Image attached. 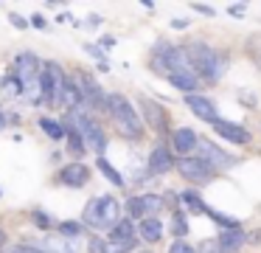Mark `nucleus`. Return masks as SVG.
Instances as JSON below:
<instances>
[{"label":"nucleus","mask_w":261,"mask_h":253,"mask_svg":"<svg viewBox=\"0 0 261 253\" xmlns=\"http://www.w3.org/2000/svg\"><path fill=\"white\" fill-rule=\"evenodd\" d=\"M107 112H110V118H113V124H115L121 138H126V141L143 138V121H141V116H138L135 104H132L124 93L107 96Z\"/></svg>","instance_id":"f257e3e1"},{"label":"nucleus","mask_w":261,"mask_h":253,"mask_svg":"<svg viewBox=\"0 0 261 253\" xmlns=\"http://www.w3.org/2000/svg\"><path fill=\"white\" fill-rule=\"evenodd\" d=\"M186 54H188V59H191V71H194V76H202V79H208V82H216V79H222V73L227 71V56L225 54H219L216 48H211L208 42H191L186 48Z\"/></svg>","instance_id":"f03ea898"},{"label":"nucleus","mask_w":261,"mask_h":253,"mask_svg":"<svg viewBox=\"0 0 261 253\" xmlns=\"http://www.w3.org/2000/svg\"><path fill=\"white\" fill-rule=\"evenodd\" d=\"M121 219V202L115 200L113 194H101L93 197L85 205V214H82V225L93 231H113Z\"/></svg>","instance_id":"7ed1b4c3"},{"label":"nucleus","mask_w":261,"mask_h":253,"mask_svg":"<svg viewBox=\"0 0 261 253\" xmlns=\"http://www.w3.org/2000/svg\"><path fill=\"white\" fill-rule=\"evenodd\" d=\"M68 76L62 73V67L57 62H45V67L40 71V93L42 101H48L51 107H62V90Z\"/></svg>","instance_id":"20e7f679"},{"label":"nucleus","mask_w":261,"mask_h":253,"mask_svg":"<svg viewBox=\"0 0 261 253\" xmlns=\"http://www.w3.org/2000/svg\"><path fill=\"white\" fill-rule=\"evenodd\" d=\"M174 166H177V172H180L188 183H197V186L211 183V180L216 177V169L208 166V163H205L202 157H197V155L180 157V160H174Z\"/></svg>","instance_id":"39448f33"},{"label":"nucleus","mask_w":261,"mask_h":253,"mask_svg":"<svg viewBox=\"0 0 261 253\" xmlns=\"http://www.w3.org/2000/svg\"><path fill=\"white\" fill-rule=\"evenodd\" d=\"M73 82H76V87H79V96H82V101H85L87 107H90V104H98L101 110H107V96H104L101 84L93 79V73L76 71V73H73Z\"/></svg>","instance_id":"423d86ee"},{"label":"nucleus","mask_w":261,"mask_h":253,"mask_svg":"<svg viewBox=\"0 0 261 253\" xmlns=\"http://www.w3.org/2000/svg\"><path fill=\"white\" fill-rule=\"evenodd\" d=\"M126 208H129L132 222H141V219L158 217L163 211V197L160 194H138V197H129Z\"/></svg>","instance_id":"0eeeda50"},{"label":"nucleus","mask_w":261,"mask_h":253,"mask_svg":"<svg viewBox=\"0 0 261 253\" xmlns=\"http://www.w3.org/2000/svg\"><path fill=\"white\" fill-rule=\"evenodd\" d=\"M197 149H199V155H197V157H202V160L208 163V166H214L216 172H219V169H227V166H233V163H236L225 149H219V146H216L214 141H208V138H199Z\"/></svg>","instance_id":"6e6552de"},{"label":"nucleus","mask_w":261,"mask_h":253,"mask_svg":"<svg viewBox=\"0 0 261 253\" xmlns=\"http://www.w3.org/2000/svg\"><path fill=\"white\" fill-rule=\"evenodd\" d=\"M138 107H141V116L146 118L149 129H152V132H158V135H163L166 132V110H163V104H160V101H154V99L141 96Z\"/></svg>","instance_id":"1a4fd4ad"},{"label":"nucleus","mask_w":261,"mask_h":253,"mask_svg":"<svg viewBox=\"0 0 261 253\" xmlns=\"http://www.w3.org/2000/svg\"><path fill=\"white\" fill-rule=\"evenodd\" d=\"M57 180L62 186H68V189H82V186L90 183V169H87L85 163H79V160H70L68 166L59 169Z\"/></svg>","instance_id":"9d476101"},{"label":"nucleus","mask_w":261,"mask_h":253,"mask_svg":"<svg viewBox=\"0 0 261 253\" xmlns=\"http://www.w3.org/2000/svg\"><path fill=\"white\" fill-rule=\"evenodd\" d=\"M174 169V155L166 144H154L152 152H149V174L152 177H163L166 172Z\"/></svg>","instance_id":"9b49d317"},{"label":"nucleus","mask_w":261,"mask_h":253,"mask_svg":"<svg viewBox=\"0 0 261 253\" xmlns=\"http://www.w3.org/2000/svg\"><path fill=\"white\" fill-rule=\"evenodd\" d=\"M211 129H214V132L219 135V138L230 141V144H239V146L250 144V138H253V135H250L247 129L242 127V124H233V121H225V118H216V121L211 124Z\"/></svg>","instance_id":"f8f14e48"},{"label":"nucleus","mask_w":261,"mask_h":253,"mask_svg":"<svg viewBox=\"0 0 261 253\" xmlns=\"http://www.w3.org/2000/svg\"><path fill=\"white\" fill-rule=\"evenodd\" d=\"M197 144H199V135H197V129H191V127H177L174 132H171V149L180 157H188L197 149Z\"/></svg>","instance_id":"ddd939ff"},{"label":"nucleus","mask_w":261,"mask_h":253,"mask_svg":"<svg viewBox=\"0 0 261 253\" xmlns=\"http://www.w3.org/2000/svg\"><path fill=\"white\" fill-rule=\"evenodd\" d=\"M182 101H186V107L194 112L197 118H202V121H208V124H214L216 118V104L208 99V96H199V93H191V96H182Z\"/></svg>","instance_id":"4468645a"},{"label":"nucleus","mask_w":261,"mask_h":253,"mask_svg":"<svg viewBox=\"0 0 261 253\" xmlns=\"http://www.w3.org/2000/svg\"><path fill=\"white\" fill-rule=\"evenodd\" d=\"M216 242H219L222 253H239L244 245H247V234H244L242 228H233V231H225Z\"/></svg>","instance_id":"2eb2a0df"},{"label":"nucleus","mask_w":261,"mask_h":253,"mask_svg":"<svg viewBox=\"0 0 261 253\" xmlns=\"http://www.w3.org/2000/svg\"><path fill=\"white\" fill-rule=\"evenodd\" d=\"M138 234H141L146 242H160L163 239V222H160L158 217L141 219V222H138Z\"/></svg>","instance_id":"dca6fc26"},{"label":"nucleus","mask_w":261,"mask_h":253,"mask_svg":"<svg viewBox=\"0 0 261 253\" xmlns=\"http://www.w3.org/2000/svg\"><path fill=\"white\" fill-rule=\"evenodd\" d=\"M169 82L174 84V87L180 90L182 96L197 93V87H199V79L194 76V73H169Z\"/></svg>","instance_id":"f3484780"},{"label":"nucleus","mask_w":261,"mask_h":253,"mask_svg":"<svg viewBox=\"0 0 261 253\" xmlns=\"http://www.w3.org/2000/svg\"><path fill=\"white\" fill-rule=\"evenodd\" d=\"M65 138H68V152L73 155V160L82 163V157H85V141H82V135L76 132L73 127H65Z\"/></svg>","instance_id":"a211bd4d"},{"label":"nucleus","mask_w":261,"mask_h":253,"mask_svg":"<svg viewBox=\"0 0 261 253\" xmlns=\"http://www.w3.org/2000/svg\"><path fill=\"white\" fill-rule=\"evenodd\" d=\"M96 166H98V172H101V174H104V177H107L113 186H118V189L124 186V177H121V172H118V169H115V166H113V163H110L104 155H101V157H96Z\"/></svg>","instance_id":"6ab92c4d"},{"label":"nucleus","mask_w":261,"mask_h":253,"mask_svg":"<svg viewBox=\"0 0 261 253\" xmlns=\"http://www.w3.org/2000/svg\"><path fill=\"white\" fill-rule=\"evenodd\" d=\"M180 200H182V208H186L188 214H205V208H208L202 200H199L197 191H182Z\"/></svg>","instance_id":"aec40b11"},{"label":"nucleus","mask_w":261,"mask_h":253,"mask_svg":"<svg viewBox=\"0 0 261 253\" xmlns=\"http://www.w3.org/2000/svg\"><path fill=\"white\" fill-rule=\"evenodd\" d=\"M23 93V87H20V79L14 76V73H9V76L0 79V96H6V99H14V96Z\"/></svg>","instance_id":"412c9836"},{"label":"nucleus","mask_w":261,"mask_h":253,"mask_svg":"<svg viewBox=\"0 0 261 253\" xmlns=\"http://www.w3.org/2000/svg\"><path fill=\"white\" fill-rule=\"evenodd\" d=\"M57 231H59V236H62V239H70V242H73V239H79V236H82L85 225L76 222V219H68V222H59Z\"/></svg>","instance_id":"4be33fe9"},{"label":"nucleus","mask_w":261,"mask_h":253,"mask_svg":"<svg viewBox=\"0 0 261 253\" xmlns=\"http://www.w3.org/2000/svg\"><path fill=\"white\" fill-rule=\"evenodd\" d=\"M110 239H135V222L132 219H118V225L110 231Z\"/></svg>","instance_id":"5701e85b"},{"label":"nucleus","mask_w":261,"mask_h":253,"mask_svg":"<svg viewBox=\"0 0 261 253\" xmlns=\"http://www.w3.org/2000/svg\"><path fill=\"white\" fill-rule=\"evenodd\" d=\"M205 214H208L211 219H216V225H222L225 231H233V228H239V225H242V219H239V217H227V214L216 211V208H205Z\"/></svg>","instance_id":"b1692460"},{"label":"nucleus","mask_w":261,"mask_h":253,"mask_svg":"<svg viewBox=\"0 0 261 253\" xmlns=\"http://www.w3.org/2000/svg\"><path fill=\"white\" fill-rule=\"evenodd\" d=\"M40 127H42V132H45L48 138H54V141L65 138V127L59 121H54V118H40Z\"/></svg>","instance_id":"393cba45"},{"label":"nucleus","mask_w":261,"mask_h":253,"mask_svg":"<svg viewBox=\"0 0 261 253\" xmlns=\"http://www.w3.org/2000/svg\"><path fill=\"white\" fill-rule=\"evenodd\" d=\"M138 239H110L107 245H104V253H129L135 250Z\"/></svg>","instance_id":"a878e982"},{"label":"nucleus","mask_w":261,"mask_h":253,"mask_svg":"<svg viewBox=\"0 0 261 253\" xmlns=\"http://www.w3.org/2000/svg\"><path fill=\"white\" fill-rule=\"evenodd\" d=\"M31 219H34V225H37V228H42V231H51L54 228V219L48 217L45 211H40V208H37V211H31Z\"/></svg>","instance_id":"bb28decb"},{"label":"nucleus","mask_w":261,"mask_h":253,"mask_svg":"<svg viewBox=\"0 0 261 253\" xmlns=\"http://www.w3.org/2000/svg\"><path fill=\"white\" fill-rule=\"evenodd\" d=\"M194 250H197V253H222V247H219V242H216V239H202Z\"/></svg>","instance_id":"cd10ccee"},{"label":"nucleus","mask_w":261,"mask_h":253,"mask_svg":"<svg viewBox=\"0 0 261 253\" xmlns=\"http://www.w3.org/2000/svg\"><path fill=\"white\" fill-rule=\"evenodd\" d=\"M9 253H45V247H42V245H34V242H23V245L12 247Z\"/></svg>","instance_id":"c85d7f7f"},{"label":"nucleus","mask_w":261,"mask_h":253,"mask_svg":"<svg viewBox=\"0 0 261 253\" xmlns=\"http://www.w3.org/2000/svg\"><path fill=\"white\" fill-rule=\"evenodd\" d=\"M169 253H197V250H194V245H188L186 239H174L169 245Z\"/></svg>","instance_id":"c756f323"},{"label":"nucleus","mask_w":261,"mask_h":253,"mask_svg":"<svg viewBox=\"0 0 261 253\" xmlns=\"http://www.w3.org/2000/svg\"><path fill=\"white\" fill-rule=\"evenodd\" d=\"M104 245H107V242H104L101 236L93 234L90 239H87V253H104Z\"/></svg>","instance_id":"7c9ffc66"},{"label":"nucleus","mask_w":261,"mask_h":253,"mask_svg":"<svg viewBox=\"0 0 261 253\" xmlns=\"http://www.w3.org/2000/svg\"><path fill=\"white\" fill-rule=\"evenodd\" d=\"M174 234H177V236L188 234V222L182 219V214H174Z\"/></svg>","instance_id":"2f4dec72"},{"label":"nucleus","mask_w":261,"mask_h":253,"mask_svg":"<svg viewBox=\"0 0 261 253\" xmlns=\"http://www.w3.org/2000/svg\"><path fill=\"white\" fill-rule=\"evenodd\" d=\"M9 22H12L14 28H20V31H25V28H29V20H25V17H20V14H9Z\"/></svg>","instance_id":"473e14b6"},{"label":"nucleus","mask_w":261,"mask_h":253,"mask_svg":"<svg viewBox=\"0 0 261 253\" xmlns=\"http://www.w3.org/2000/svg\"><path fill=\"white\" fill-rule=\"evenodd\" d=\"M194 11H199V14H205V17H214L216 14L214 6H205V3H194Z\"/></svg>","instance_id":"72a5a7b5"},{"label":"nucleus","mask_w":261,"mask_h":253,"mask_svg":"<svg viewBox=\"0 0 261 253\" xmlns=\"http://www.w3.org/2000/svg\"><path fill=\"white\" fill-rule=\"evenodd\" d=\"M244 11H247V6H244V3H233V6H227V14H233V17H244Z\"/></svg>","instance_id":"f704fd0d"},{"label":"nucleus","mask_w":261,"mask_h":253,"mask_svg":"<svg viewBox=\"0 0 261 253\" xmlns=\"http://www.w3.org/2000/svg\"><path fill=\"white\" fill-rule=\"evenodd\" d=\"M29 26H34V28H40V31H42V28H48V22H45V17H42V14H34L29 20Z\"/></svg>","instance_id":"c9c22d12"},{"label":"nucleus","mask_w":261,"mask_h":253,"mask_svg":"<svg viewBox=\"0 0 261 253\" xmlns=\"http://www.w3.org/2000/svg\"><path fill=\"white\" fill-rule=\"evenodd\" d=\"M171 28H177V31H180V28H188V20H182V17H174V20H171Z\"/></svg>","instance_id":"e433bc0d"},{"label":"nucleus","mask_w":261,"mask_h":253,"mask_svg":"<svg viewBox=\"0 0 261 253\" xmlns=\"http://www.w3.org/2000/svg\"><path fill=\"white\" fill-rule=\"evenodd\" d=\"M87 26H90V28L101 26V17H98V14H90V17H87Z\"/></svg>","instance_id":"4c0bfd02"},{"label":"nucleus","mask_w":261,"mask_h":253,"mask_svg":"<svg viewBox=\"0 0 261 253\" xmlns=\"http://www.w3.org/2000/svg\"><path fill=\"white\" fill-rule=\"evenodd\" d=\"M85 51H87V54H93V56H101V48H96V45H85Z\"/></svg>","instance_id":"58836bf2"},{"label":"nucleus","mask_w":261,"mask_h":253,"mask_svg":"<svg viewBox=\"0 0 261 253\" xmlns=\"http://www.w3.org/2000/svg\"><path fill=\"white\" fill-rule=\"evenodd\" d=\"M113 45H115L113 37H101V48H113Z\"/></svg>","instance_id":"ea45409f"},{"label":"nucleus","mask_w":261,"mask_h":253,"mask_svg":"<svg viewBox=\"0 0 261 253\" xmlns=\"http://www.w3.org/2000/svg\"><path fill=\"white\" fill-rule=\"evenodd\" d=\"M3 239H6V236H3V231H0V242H3Z\"/></svg>","instance_id":"a19ab883"},{"label":"nucleus","mask_w":261,"mask_h":253,"mask_svg":"<svg viewBox=\"0 0 261 253\" xmlns=\"http://www.w3.org/2000/svg\"><path fill=\"white\" fill-rule=\"evenodd\" d=\"M3 124H6V121H3V116H0V127H3Z\"/></svg>","instance_id":"79ce46f5"},{"label":"nucleus","mask_w":261,"mask_h":253,"mask_svg":"<svg viewBox=\"0 0 261 253\" xmlns=\"http://www.w3.org/2000/svg\"><path fill=\"white\" fill-rule=\"evenodd\" d=\"M141 253H149V250H141Z\"/></svg>","instance_id":"37998d69"}]
</instances>
